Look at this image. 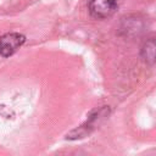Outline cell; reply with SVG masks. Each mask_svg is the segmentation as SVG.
<instances>
[{"label": "cell", "mask_w": 156, "mask_h": 156, "mask_svg": "<svg viewBox=\"0 0 156 156\" xmlns=\"http://www.w3.org/2000/svg\"><path fill=\"white\" fill-rule=\"evenodd\" d=\"M117 0H90L89 13L95 20H105L115 15L117 11Z\"/></svg>", "instance_id": "obj_1"}, {"label": "cell", "mask_w": 156, "mask_h": 156, "mask_svg": "<svg viewBox=\"0 0 156 156\" xmlns=\"http://www.w3.org/2000/svg\"><path fill=\"white\" fill-rule=\"evenodd\" d=\"M140 56L147 65H156V38H149L143 43Z\"/></svg>", "instance_id": "obj_5"}, {"label": "cell", "mask_w": 156, "mask_h": 156, "mask_svg": "<svg viewBox=\"0 0 156 156\" xmlns=\"http://www.w3.org/2000/svg\"><path fill=\"white\" fill-rule=\"evenodd\" d=\"M144 30V21L136 16H127L122 18V22L119 24V33L127 38H133L135 35H139Z\"/></svg>", "instance_id": "obj_3"}, {"label": "cell", "mask_w": 156, "mask_h": 156, "mask_svg": "<svg viewBox=\"0 0 156 156\" xmlns=\"http://www.w3.org/2000/svg\"><path fill=\"white\" fill-rule=\"evenodd\" d=\"M106 111H107V108L104 107V108H101L100 111H98L96 115L90 116L89 119H88L83 126H80L78 129L72 130V132L67 135V139H78V138H82V136L85 135V134H89V132L95 128L96 122H98L99 119H101V117H104V116L106 115Z\"/></svg>", "instance_id": "obj_4"}, {"label": "cell", "mask_w": 156, "mask_h": 156, "mask_svg": "<svg viewBox=\"0 0 156 156\" xmlns=\"http://www.w3.org/2000/svg\"><path fill=\"white\" fill-rule=\"evenodd\" d=\"M26 41V37L20 33H6L0 38V55L9 57L15 54Z\"/></svg>", "instance_id": "obj_2"}]
</instances>
